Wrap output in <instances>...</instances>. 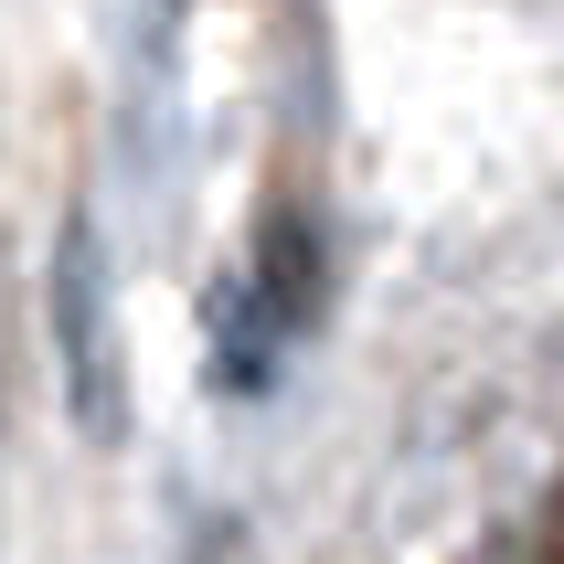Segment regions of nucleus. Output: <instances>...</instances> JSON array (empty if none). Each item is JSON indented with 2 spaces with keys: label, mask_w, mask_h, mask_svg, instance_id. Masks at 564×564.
I'll return each instance as SVG.
<instances>
[{
  "label": "nucleus",
  "mask_w": 564,
  "mask_h": 564,
  "mask_svg": "<svg viewBox=\"0 0 564 564\" xmlns=\"http://www.w3.org/2000/svg\"><path fill=\"white\" fill-rule=\"evenodd\" d=\"M54 341H64V383L86 405L96 437H118V330H107V278H96V235L75 224L54 256Z\"/></svg>",
  "instance_id": "f257e3e1"
},
{
  "label": "nucleus",
  "mask_w": 564,
  "mask_h": 564,
  "mask_svg": "<svg viewBox=\"0 0 564 564\" xmlns=\"http://www.w3.org/2000/svg\"><path fill=\"white\" fill-rule=\"evenodd\" d=\"M246 299H256V341H246V373H256V362H267L278 341H299V330H310V310H319V235H310L299 214L267 224Z\"/></svg>",
  "instance_id": "f03ea898"
}]
</instances>
